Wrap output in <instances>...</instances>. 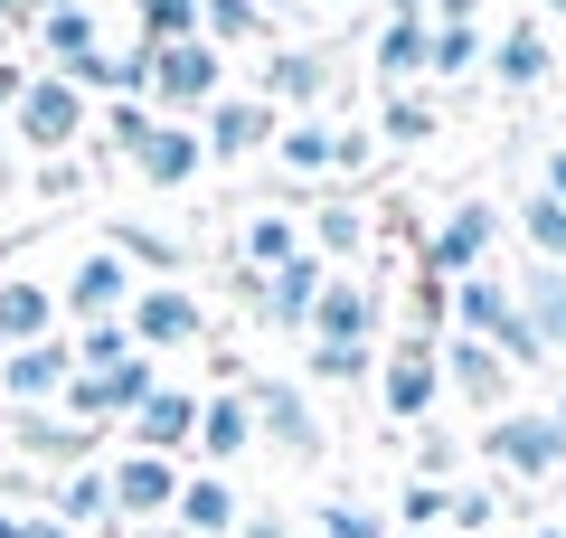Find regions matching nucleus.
<instances>
[{
    "instance_id": "nucleus-1",
    "label": "nucleus",
    "mask_w": 566,
    "mask_h": 538,
    "mask_svg": "<svg viewBox=\"0 0 566 538\" xmlns=\"http://www.w3.org/2000/svg\"><path fill=\"white\" fill-rule=\"evenodd\" d=\"M85 123H95V104H85V85H66V76H29L20 104H10V133H20V152H39V161H76Z\"/></svg>"
},
{
    "instance_id": "nucleus-2",
    "label": "nucleus",
    "mask_w": 566,
    "mask_h": 538,
    "mask_svg": "<svg viewBox=\"0 0 566 538\" xmlns=\"http://www.w3.org/2000/svg\"><path fill=\"white\" fill-rule=\"evenodd\" d=\"M378 397H387L397 425H424L434 397H444V340H434V331H397L387 359H378Z\"/></svg>"
},
{
    "instance_id": "nucleus-3",
    "label": "nucleus",
    "mask_w": 566,
    "mask_h": 538,
    "mask_svg": "<svg viewBox=\"0 0 566 538\" xmlns=\"http://www.w3.org/2000/svg\"><path fill=\"white\" fill-rule=\"evenodd\" d=\"M218 95H227V58H218L208 39L151 48V85H142V104H161V114L180 123V114H208Z\"/></svg>"
},
{
    "instance_id": "nucleus-4",
    "label": "nucleus",
    "mask_w": 566,
    "mask_h": 538,
    "mask_svg": "<svg viewBox=\"0 0 566 538\" xmlns=\"http://www.w3.org/2000/svg\"><path fill=\"white\" fill-rule=\"evenodd\" d=\"M123 331H133L142 359H161V350H199L208 340V302L189 293V283H142L133 302H123Z\"/></svg>"
},
{
    "instance_id": "nucleus-5",
    "label": "nucleus",
    "mask_w": 566,
    "mask_h": 538,
    "mask_svg": "<svg viewBox=\"0 0 566 538\" xmlns=\"http://www.w3.org/2000/svg\"><path fill=\"white\" fill-rule=\"evenodd\" d=\"M151 387H161V369H151V359H123V369H95V379H66V397H57V416H76V425H133V406L151 397Z\"/></svg>"
},
{
    "instance_id": "nucleus-6",
    "label": "nucleus",
    "mask_w": 566,
    "mask_h": 538,
    "mask_svg": "<svg viewBox=\"0 0 566 538\" xmlns=\"http://www.w3.org/2000/svg\"><path fill=\"white\" fill-rule=\"evenodd\" d=\"M29 39H39L48 76L85 85V95L104 85V29H95V10H85V0H66V10H48V20H29Z\"/></svg>"
},
{
    "instance_id": "nucleus-7",
    "label": "nucleus",
    "mask_w": 566,
    "mask_h": 538,
    "mask_svg": "<svg viewBox=\"0 0 566 538\" xmlns=\"http://www.w3.org/2000/svg\"><path fill=\"white\" fill-rule=\"evenodd\" d=\"M245 406H255V435L274 444V454L322 463V444H331V435H322V406H312L293 379H255V387H245Z\"/></svg>"
},
{
    "instance_id": "nucleus-8",
    "label": "nucleus",
    "mask_w": 566,
    "mask_h": 538,
    "mask_svg": "<svg viewBox=\"0 0 566 538\" xmlns=\"http://www.w3.org/2000/svg\"><path fill=\"white\" fill-rule=\"evenodd\" d=\"M303 340H331V350H378V283H359V275H331L322 293H312Z\"/></svg>"
},
{
    "instance_id": "nucleus-9",
    "label": "nucleus",
    "mask_w": 566,
    "mask_h": 538,
    "mask_svg": "<svg viewBox=\"0 0 566 538\" xmlns=\"http://www.w3.org/2000/svg\"><path fill=\"white\" fill-rule=\"evenodd\" d=\"M189 133H199V152H208V161H245V152H274L283 114H274L264 95H218L199 123H189Z\"/></svg>"
},
{
    "instance_id": "nucleus-10",
    "label": "nucleus",
    "mask_w": 566,
    "mask_h": 538,
    "mask_svg": "<svg viewBox=\"0 0 566 538\" xmlns=\"http://www.w3.org/2000/svg\"><path fill=\"white\" fill-rule=\"evenodd\" d=\"M133 293H142V283H133V265H123L114 246H85V256H76V275H66V293H57V312L85 331V321H123V302H133Z\"/></svg>"
},
{
    "instance_id": "nucleus-11",
    "label": "nucleus",
    "mask_w": 566,
    "mask_h": 538,
    "mask_svg": "<svg viewBox=\"0 0 566 538\" xmlns=\"http://www.w3.org/2000/svg\"><path fill=\"white\" fill-rule=\"evenodd\" d=\"M482 454L501 463L510 482H557L566 473V435H557V416H501L482 435Z\"/></svg>"
},
{
    "instance_id": "nucleus-12",
    "label": "nucleus",
    "mask_w": 566,
    "mask_h": 538,
    "mask_svg": "<svg viewBox=\"0 0 566 538\" xmlns=\"http://www.w3.org/2000/svg\"><path fill=\"white\" fill-rule=\"evenodd\" d=\"M491 237H501V208H491V199H463L444 227H434V246H424V283H463V275H482Z\"/></svg>"
},
{
    "instance_id": "nucleus-13",
    "label": "nucleus",
    "mask_w": 566,
    "mask_h": 538,
    "mask_svg": "<svg viewBox=\"0 0 566 538\" xmlns=\"http://www.w3.org/2000/svg\"><path fill=\"white\" fill-rule=\"evenodd\" d=\"M322 95H340V66H331V48H293V39H274L264 48V104H293V114H312Z\"/></svg>"
},
{
    "instance_id": "nucleus-14",
    "label": "nucleus",
    "mask_w": 566,
    "mask_h": 538,
    "mask_svg": "<svg viewBox=\"0 0 566 538\" xmlns=\"http://www.w3.org/2000/svg\"><path fill=\"white\" fill-rule=\"evenodd\" d=\"M10 444H20L29 463H48V473H76V463H95V425L57 416V406H10Z\"/></svg>"
},
{
    "instance_id": "nucleus-15",
    "label": "nucleus",
    "mask_w": 566,
    "mask_h": 538,
    "mask_svg": "<svg viewBox=\"0 0 566 538\" xmlns=\"http://www.w3.org/2000/svg\"><path fill=\"white\" fill-rule=\"evenodd\" d=\"M66 379H76L66 331H57V340H29V350H0V397H10V406H57Z\"/></svg>"
},
{
    "instance_id": "nucleus-16",
    "label": "nucleus",
    "mask_w": 566,
    "mask_h": 538,
    "mask_svg": "<svg viewBox=\"0 0 566 538\" xmlns=\"http://www.w3.org/2000/svg\"><path fill=\"white\" fill-rule=\"evenodd\" d=\"M104 482H114V519H170L189 473L161 454H123V463H104Z\"/></svg>"
},
{
    "instance_id": "nucleus-17",
    "label": "nucleus",
    "mask_w": 566,
    "mask_h": 538,
    "mask_svg": "<svg viewBox=\"0 0 566 538\" xmlns=\"http://www.w3.org/2000/svg\"><path fill=\"white\" fill-rule=\"evenodd\" d=\"M123 161H133V170L151 179V189H189V179L208 170L199 133H189V123H170V114H151V123H142V142H133V152H123Z\"/></svg>"
},
{
    "instance_id": "nucleus-18",
    "label": "nucleus",
    "mask_w": 566,
    "mask_h": 538,
    "mask_svg": "<svg viewBox=\"0 0 566 538\" xmlns=\"http://www.w3.org/2000/svg\"><path fill=\"white\" fill-rule=\"evenodd\" d=\"M123 435H133V454H161V463L189 454V435H199V397H189V387H151Z\"/></svg>"
},
{
    "instance_id": "nucleus-19",
    "label": "nucleus",
    "mask_w": 566,
    "mask_h": 538,
    "mask_svg": "<svg viewBox=\"0 0 566 538\" xmlns=\"http://www.w3.org/2000/svg\"><path fill=\"white\" fill-rule=\"evenodd\" d=\"M482 66L510 85V95H538L547 66H557V48H547V29H538V20H510L501 39H491V58H482Z\"/></svg>"
},
{
    "instance_id": "nucleus-20",
    "label": "nucleus",
    "mask_w": 566,
    "mask_h": 538,
    "mask_svg": "<svg viewBox=\"0 0 566 538\" xmlns=\"http://www.w3.org/2000/svg\"><path fill=\"white\" fill-rule=\"evenodd\" d=\"M208 454V473H227V463L255 444V406H245V387H218V397H199V435H189Z\"/></svg>"
},
{
    "instance_id": "nucleus-21",
    "label": "nucleus",
    "mask_w": 566,
    "mask_h": 538,
    "mask_svg": "<svg viewBox=\"0 0 566 538\" xmlns=\"http://www.w3.org/2000/svg\"><path fill=\"white\" fill-rule=\"evenodd\" d=\"M322 283H331V265L312 256V246H303L293 265H274V275H264V331H303V321H312V293H322Z\"/></svg>"
},
{
    "instance_id": "nucleus-22",
    "label": "nucleus",
    "mask_w": 566,
    "mask_h": 538,
    "mask_svg": "<svg viewBox=\"0 0 566 538\" xmlns=\"http://www.w3.org/2000/svg\"><path fill=\"white\" fill-rule=\"evenodd\" d=\"M39 500H48V519H57V529H104V519H114V482H104V463L57 473Z\"/></svg>"
},
{
    "instance_id": "nucleus-23",
    "label": "nucleus",
    "mask_w": 566,
    "mask_h": 538,
    "mask_svg": "<svg viewBox=\"0 0 566 538\" xmlns=\"http://www.w3.org/2000/svg\"><path fill=\"white\" fill-rule=\"evenodd\" d=\"M29 340H57V293L29 275H0V350H29Z\"/></svg>"
},
{
    "instance_id": "nucleus-24",
    "label": "nucleus",
    "mask_w": 566,
    "mask_h": 538,
    "mask_svg": "<svg viewBox=\"0 0 566 538\" xmlns=\"http://www.w3.org/2000/svg\"><path fill=\"white\" fill-rule=\"evenodd\" d=\"M444 387H453L463 406H501V397H510V369H501L491 340H444Z\"/></svg>"
},
{
    "instance_id": "nucleus-25",
    "label": "nucleus",
    "mask_w": 566,
    "mask_h": 538,
    "mask_svg": "<svg viewBox=\"0 0 566 538\" xmlns=\"http://www.w3.org/2000/svg\"><path fill=\"white\" fill-rule=\"evenodd\" d=\"M510 293H520V321L538 331V350L557 359V350H566V265H528Z\"/></svg>"
},
{
    "instance_id": "nucleus-26",
    "label": "nucleus",
    "mask_w": 566,
    "mask_h": 538,
    "mask_svg": "<svg viewBox=\"0 0 566 538\" xmlns=\"http://www.w3.org/2000/svg\"><path fill=\"white\" fill-rule=\"evenodd\" d=\"M170 519H180L189 538H237V519H245V510H237V482H227V473H189Z\"/></svg>"
},
{
    "instance_id": "nucleus-27",
    "label": "nucleus",
    "mask_w": 566,
    "mask_h": 538,
    "mask_svg": "<svg viewBox=\"0 0 566 538\" xmlns=\"http://www.w3.org/2000/svg\"><path fill=\"white\" fill-rule=\"evenodd\" d=\"M199 39L218 48V58L227 48H274V20H264L255 0H199Z\"/></svg>"
},
{
    "instance_id": "nucleus-28",
    "label": "nucleus",
    "mask_w": 566,
    "mask_h": 538,
    "mask_svg": "<svg viewBox=\"0 0 566 538\" xmlns=\"http://www.w3.org/2000/svg\"><path fill=\"white\" fill-rule=\"evenodd\" d=\"M368 66H378L387 95H406V76H424V20H387L368 39Z\"/></svg>"
},
{
    "instance_id": "nucleus-29",
    "label": "nucleus",
    "mask_w": 566,
    "mask_h": 538,
    "mask_svg": "<svg viewBox=\"0 0 566 538\" xmlns=\"http://www.w3.org/2000/svg\"><path fill=\"white\" fill-rule=\"evenodd\" d=\"M491 58V39H482V20H453V29H424V76H444V85H463L472 66Z\"/></svg>"
},
{
    "instance_id": "nucleus-30",
    "label": "nucleus",
    "mask_w": 566,
    "mask_h": 538,
    "mask_svg": "<svg viewBox=\"0 0 566 538\" xmlns=\"http://www.w3.org/2000/svg\"><path fill=\"white\" fill-rule=\"evenodd\" d=\"M293 256H303V227L283 218V208H264V218L237 227V265H255V275H274V265H293Z\"/></svg>"
},
{
    "instance_id": "nucleus-31",
    "label": "nucleus",
    "mask_w": 566,
    "mask_h": 538,
    "mask_svg": "<svg viewBox=\"0 0 566 538\" xmlns=\"http://www.w3.org/2000/svg\"><path fill=\"white\" fill-rule=\"evenodd\" d=\"M312 256H359V246H368V208H349V199H322V208H312Z\"/></svg>"
},
{
    "instance_id": "nucleus-32",
    "label": "nucleus",
    "mask_w": 566,
    "mask_h": 538,
    "mask_svg": "<svg viewBox=\"0 0 566 538\" xmlns=\"http://www.w3.org/2000/svg\"><path fill=\"white\" fill-rule=\"evenodd\" d=\"M520 237H528V265H566V208L547 199V189L520 199Z\"/></svg>"
},
{
    "instance_id": "nucleus-33",
    "label": "nucleus",
    "mask_w": 566,
    "mask_h": 538,
    "mask_svg": "<svg viewBox=\"0 0 566 538\" xmlns=\"http://www.w3.org/2000/svg\"><path fill=\"white\" fill-rule=\"evenodd\" d=\"M397 529H416V538H444V529H453V482H406V500H397Z\"/></svg>"
},
{
    "instance_id": "nucleus-34",
    "label": "nucleus",
    "mask_w": 566,
    "mask_h": 538,
    "mask_svg": "<svg viewBox=\"0 0 566 538\" xmlns=\"http://www.w3.org/2000/svg\"><path fill=\"white\" fill-rule=\"evenodd\" d=\"M274 152H283V170H303V179H322L331 170V123H312V114H293L274 133Z\"/></svg>"
},
{
    "instance_id": "nucleus-35",
    "label": "nucleus",
    "mask_w": 566,
    "mask_h": 538,
    "mask_svg": "<svg viewBox=\"0 0 566 538\" xmlns=\"http://www.w3.org/2000/svg\"><path fill=\"white\" fill-rule=\"evenodd\" d=\"M303 538H387V510H368V500H322V510H312V529Z\"/></svg>"
},
{
    "instance_id": "nucleus-36",
    "label": "nucleus",
    "mask_w": 566,
    "mask_h": 538,
    "mask_svg": "<svg viewBox=\"0 0 566 538\" xmlns=\"http://www.w3.org/2000/svg\"><path fill=\"white\" fill-rule=\"evenodd\" d=\"M66 350H76V379H95V369H123V359H133V331H123V321H85Z\"/></svg>"
},
{
    "instance_id": "nucleus-37",
    "label": "nucleus",
    "mask_w": 566,
    "mask_h": 538,
    "mask_svg": "<svg viewBox=\"0 0 566 538\" xmlns=\"http://www.w3.org/2000/svg\"><path fill=\"white\" fill-rule=\"evenodd\" d=\"M368 133H378V142H406V152H416V142H434V104H424V95H387Z\"/></svg>"
},
{
    "instance_id": "nucleus-38",
    "label": "nucleus",
    "mask_w": 566,
    "mask_h": 538,
    "mask_svg": "<svg viewBox=\"0 0 566 538\" xmlns=\"http://www.w3.org/2000/svg\"><path fill=\"white\" fill-rule=\"evenodd\" d=\"M501 519V482H453V538H491Z\"/></svg>"
},
{
    "instance_id": "nucleus-39",
    "label": "nucleus",
    "mask_w": 566,
    "mask_h": 538,
    "mask_svg": "<svg viewBox=\"0 0 566 538\" xmlns=\"http://www.w3.org/2000/svg\"><path fill=\"white\" fill-rule=\"evenodd\" d=\"M142 29H151V48L199 39V0H142Z\"/></svg>"
},
{
    "instance_id": "nucleus-40",
    "label": "nucleus",
    "mask_w": 566,
    "mask_h": 538,
    "mask_svg": "<svg viewBox=\"0 0 566 538\" xmlns=\"http://www.w3.org/2000/svg\"><path fill=\"white\" fill-rule=\"evenodd\" d=\"M312 379L359 387V379H378V350H331V340H312Z\"/></svg>"
},
{
    "instance_id": "nucleus-41",
    "label": "nucleus",
    "mask_w": 566,
    "mask_h": 538,
    "mask_svg": "<svg viewBox=\"0 0 566 538\" xmlns=\"http://www.w3.org/2000/svg\"><path fill=\"white\" fill-rule=\"evenodd\" d=\"M453 463H463L453 425H424V435H416V482H453Z\"/></svg>"
},
{
    "instance_id": "nucleus-42",
    "label": "nucleus",
    "mask_w": 566,
    "mask_h": 538,
    "mask_svg": "<svg viewBox=\"0 0 566 538\" xmlns=\"http://www.w3.org/2000/svg\"><path fill=\"white\" fill-rule=\"evenodd\" d=\"M368 161H378V133L368 123H340L331 133V170H368Z\"/></svg>"
},
{
    "instance_id": "nucleus-43",
    "label": "nucleus",
    "mask_w": 566,
    "mask_h": 538,
    "mask_svg": "<svg viewBox=\"0 0 566 538\" xmlns=\"http://www.w3.org/2000/svg\"><path fill=\"white\" fill-rule=\"evenodd\" d=\"M104 142H114V152H133V142H142V123H151V104H104Z\"/></svg>"
},
{
    "instance_id": "nucleus-44",
    "label": "nucleus",
    "mask_w": 566,
    "mask_h": 538,
    "mask_svg": "<svg viewBox=\"0 0 566 538\" xmlns=\"http://www.w3.org/2000/svg\"><path fill=\"white\" fill-rule=\"evenodd\" d=\"M227 293H237V302H245V312H255V321H264V275H255V265H227Z\"/></svg>"
},
{
    "instance_id": "nucleus-45",
    "label": "nucleus",
    "mask_w": 566,
    "mask_h": 538,
    "mask_svg": "<svg viewBox=\"0 0 566 538\" xmlns=\"http://www.w3.org/2000/svg\"><path fill=\"white\" fill-rule=\"evenodd\" d=\"M538 189L566 208V142H547V152H538Z\"/></svg>"
},
{
    "instance_id": "nucleus-46",
    "label": "nucleus",
    "mask_w": 566,
    "mask_h": 538,
    "mask_svg": "<svg viewBox=\"0 0 566 538\" xmlns=\"http://www.w3.org/2000/svg\"><path fill=\"white\" fill-rule=\"evenodd\" d=\"M237 538H303V529H293L283 510H245V519H237Z\"/></svg>"
},
{
    "instance_id": "nucleus-47",
    "label": "nucleus",
    "mask_w": 566,
    "mask_h": 538,
    "mask_svg": "<svg viewBox=\"0 0 566 538\" xmlns=\"http://www.w3.org/2000/svg\"><path fill=\"white\" fill-rule=\"evenodd\" d=\"M20 85H29V66H20V58H0V123H10V104H20Z\"/></svg>"
},
{
    "instance_id": "nucleus-48",
    "label": "nucleus",
    "mask_w": 566,
    "mask_h": 538,
    "mask_svg": "<svg viewBox=\"0 0 566 538\" xmlns=\"http://www.w3.org/2000/svg\"><path fill=\"white\" fill-rule=\"evenodd\" d=\"M29 538H76V529H57V519H29Z\"/></svg>"
},
{
    "instance_id": "nucleus-49",
    "label": "nucleus",
    "mask_w": 566,
    "mask_h": 538,
    "mask_svg": "<svg viewBox=\"0 0 566 538\" xmlns=\"http://www.w3.org/2000/svg\"><path fill=\"white\" fill-rule=\"evenodd\" d=\"M10 39H20V29H0V58H20V48H10Z\"/></svg>"
},
{
    "instance_id": "nucleus-50",
    "label": "nucleus",
    "mask_w": 566,
    "mask_h": 538,
    "mask_svg": "<svg viewBox=\"0 0 566 538\" xmlns=\"http://www.w3.org/2000/svg\"><path fill=\"white\" fill-rule=\"evenodd\" d=\"M255 10H264V20H274V10H293V0H255Z\"/></svg>"
},
{
    "instance_id": "nucleus-51",
    "label": "nucleus",
    "mask_w": 566,
    "mask_h": 538,
    "mask_svg": "<svg viewBox=\"0 0 566 538\" xmlns=\"http://www.w3.org/2000/svg\"><path fill=\"white\" fill-rule=\"evenodd\" d=\"M538 10H566V0H528V20H538Z\"/></svg>"
},
{
    "instance_id": "nucleus-52",
    "label": "nucleus",
    "mask_w": 566,
    "mask_h": 538,
    "mask_svg": "<svg viewBox=\"0 0 566 538\" xmlns=\"http://www.w3.org/2000/svg\"><path fill=\"white\" fill-rule=\"evenodd\" d=\"M528 538H566V529H557V519H547V529H528Z\"/></svg>"
},
{
    "instance_id": "nucleus-53",
    "label": "nucleus",
    "mask_w": 566,
    "mask_h": 538,
    "mask_svg": "<svg viewBox=\"0 0 566 538\" xmlns=\"http://www.w3.org/2000/svg\"><path fill=\"white\" fill-rule=\"evenodd\" d=\"M312 10H349V0H312Z\"/></svg>"
},
{
    "instance_id": "nucleus-54",
    "label": "nucleus",
    "mask_w": 566,
    "mask_h": 538,
    "mask_svg": "<svg viewBox=\"0 0 566 538\" xmlns=\"http://www.w3.org/2000/svg\"><path fill=\"white\" fill-rule=\"evenodd\" d=\"M387 538H416V529H387Z\"/></svg>"
},
{
    "instance_id": "nucleus-55",
    "label": "nucleus",
    "mask_w": 566,
    "mask_h": 538,
    "mask_svg": "<svg viewBox=\"0 0 566 538\" xmlns=\"http://www.w3.org/2000/svg\"><path fill=\"white\" fill-rule=\"evenodd\" d=\"M557 529H566V519H557Z\"/></svg>"
}]
</instances>
